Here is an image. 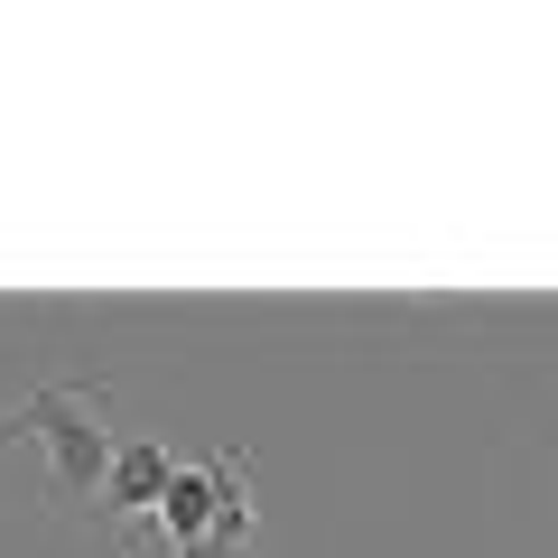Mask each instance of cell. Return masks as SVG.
<instances>
[{"instance_id":"obj_1","label":"cell","mask_w":558,"mask_h":558,"mask_svg":"<svg viewBox=\"0 0 558 558\" xmlns=\"http://www.w3.org/2000/svg\"><path fill=\"white\" fill-rule=\"evenodd\" d=\"M102 391H84V381H47V391H28L20 410H0V447L28 438L47 457V484H57V502H102V475H112V428H102Z\"/></svg>"},{"instance_id":"obj_2","label":"cell","mask_w":558,"mask_h":558,"mask_svg":"<svg viewBox=\"0 0 558 558\" xmlns=\"http://www.w3.org/2000/svg\"><path fill=\"white\" fill-rule=\"evenodd\" d=\"M168 475H178V457H168V438H131V447H121V457H112V475H102V502H94V512H102V521L159 512Z\"/></svg>"},{"instance_id":"obj_3","label":"cell","mask_w":558,"mask_h":558,"mask_svg":"<svg viewBox=\"0 0 558 558\" xmlns=\"http://www.w3.org/2000/svg\"><path fill=\"white\" fill-rule=\"evenodd\" d=\"M215 502H223V465L205 457V465H178V475H168V494H159V539L168 549H196L205 531H215Z\"/></svg>"},{"instance_id":"obj_4","label":"cell","mask_w":558,"mask_h":558,"mask_svg":"<svg viewBox=\"0 0 558 558\" xmlns=\"http://www.w3.org/2000/svg\"><path fill=\"white\" fill-rule=\"evenodd\" d=\"M168 558H260L252 539H196V549H168Z\"/></svg>"}]
</instances>
